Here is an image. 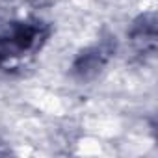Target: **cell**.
<instances>
[{
  "label": "cell",
  "mask_w": 158,
  "mask_h": 158,
  "mask_svg": "<svg viewBox=\"0 0 158 158\" xmlns=\"http://www.w3.org/2000/svg\"><path fill=\"white\" fill-rule=\"evenodd\" d=\"M45 37V28L41 23L23 21L11 23L4 30H0V63L15 60L32 52L39 47Z\"/></svg>",
  "instance_id": "obj_1"
},
{
  "label": "cell",
  "mask_w": 158,
  "mask_h": 158,
  "mask_svg": "<svg viewBox=\"0 0 158 158\" xmlns=\"http://www.w3.org/2000/svg\"><path fill=\"white\" fill-rule=\"evenodd\" d=\"M112 48L108 45H95L86 48L84 52H80L76 56L74 63H73V73L82 78V80H88V78H93L108 61Z\"/></svg>",
  "instance_id": "obj_2"
},
{
  "label": "cell",
  "mask_w": 158,
  "mask_h": 158,
  "mask_svg": "<svg viewBox=\"0 0 158 158\" xmlns=\"http://www.w3.org/2000/svg\"><path fill=\"white\" fill-rule=\"evenodd\" d=\"M130 37H132L134 47L139 52L152 54L156 48V19H154V13L141 15L134 23V26L130 30Z\"/></svg>",
  "instance_id": "obj_3"
},
{
  "label": "cell",
  "mask_w": 158,
  "mask_h": 158,
  "mask_svg": "<svg viewBox=\"0 0 158 158\" xmlns=\"http://www.w3.org/2000/svg\"><path fill=\"white\" fill-rule=\"evenodd\" d=\"M6 152H8L6 149H2V147H0V154H6Z\"/></svg>",
  "instance_id": "obj_4"
}]
</instances>
